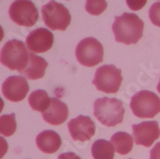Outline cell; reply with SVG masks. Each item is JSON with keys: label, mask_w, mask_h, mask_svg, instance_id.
<instances>
[{"label": "cell", "mask_w": 160, "mask_h": 159, "mask_svg": "<svg viewBox=\"0 0 160 159\" xmlns=\"http://www.w3.org/2000/svg\"><path fill=\"white\" fill-rule=\"evenodd\" d=\"M96 126L90 117L79 115L68 122V131L74 141H88L95 134Z\"/></svg>", "instance_id": "7c38bea8"}, {"label": "cell", "mask_w": 160, "mask_h": 159, "mask_svg": "<svg viewBox=\"0 0 160 159\" xmlns=\"http://www.w3.org/2000/svg\"><path fill=\"white\" fill-rule=\"evenodd\" d=\"M107 2L105 0L101 1H86L85 3V10L87 12L93 16H99L107 9Z\"/></svg>", "instance_id": "ffe728a7"}, {"label": "cell", "mask_w": 160, "mask_h": 159, "mask_svg": "<svg viewBox=\"0 0 160 159\" xmlns=\"http://www.w3.org/2000/svg\"><path fill=\"white\" fill-rule=\"evenodd\" d=\"M41 16L45 25L51 30L64 31L71 22L68 9L56 1H49L42 6Z\"/></svg>", "instance_id": "8992f818"}, {"label": "cell", "mask_w": 160, "mask_h": 159, "mask_svg": "<svg viewBox=\"0 0 160 159\" xmlns=\"http://www.w3.org/2000/svg\"><path fill=\"white\" fill-rule=\"evenodd\" d=\"M54 43V36L46 28H38L28 34L26 46L31 53H44L51 49Z\"/></svg>", "instance_id": "8fae6325"}, {"label": "cell", "mask_w": 160, "mask_h": 159, "mask_svg": "<svg viewBox=\"0 0 160 159\" xmlns=\"http://www.w3.org/2000/svg\"><path fill=\"white\" fill-rule=\"evenodd\" d=\"M58 159H81L80 156H78L74 152H63L58 156Z\"/></svg>", "instance_id": "603a6c76"}, {"label": "cell", "mask_w": 160, "mask_h": 159, "mask_svg": "<svg viewBox=\"0 0 160 159\" xmlns=\"http://www.w3.org/2000/svg\"><path fill=\"white\" fill-rule=\"evenodd\" d=\"M38 148L44 153H55L61 148L62 139L59 133L47 129L41 132L36 138Z\"/></svg>", "instance_id": "9a60e30c"}, {"label": "cell", "mask_w": 160, "mask_h": 159, "mask_svg": "<svg viewBox=\"0 0 160 159\" xmlns=\"http://www.w3.org/2000/svg\"><path fill=\"white\" fill-rule=\"evenodd\" d=\"M17 131V121L16 114H5L0 117V133L9 137L12 135Z\"/></svg>", "instance_id": "d6986e66"}, {"label": "cell", "mask_w": 160, "mask_h": 159, "mask_svg": "<svg viewBox=\"0 0 160 159\" xmlns=\"http://www.w3.org/2000/svg\"><path fill=\"white\" fill-rule=\"evenodd\" d=\"M114 151L112 144L105 139L95 141L91 147V154L94 159H113Z\"/></svg>", "instance_id": "ac0fdd59"}, {"label": "cell", "mask_w": 160, "mask_h": 159, "mask_svg": "<svg viewBox=\"0 0 160 159\" xmlns=\"http://www.w3.org/2000/svg\"><path fill=\"white\" fill-rule=\"evenodd\" d=\"M110 143L113 145L115 152L122 155L129 153L133 148L132 136L124 132H118L114 133L111 136Z\"/></svg>", "instance_id": "2e32d148"}, {"label": "cell", "mask_w": 160, "mask_h": 159, "mask_svg": "<svg viewBox=\"0 0 160 159\" xmlns=\"http://www.w3.org/2000/svg\"><path fill=\"white\" fill-rule=\"evenodd\" d=\"M112 31L117 42L126 45L135 44L143 36L144 22L135 13L124 12L120 17H115Z\"/></svg>", "instance_id": "6da1fadb"}, {"label": "cell", "mask_w": 160, "mask_h": 159, "mask_svg": "<svg viewBox=\"0 0 160 159\" xmlns=\"http://www.w3.org/2000/svg\"><path fill=\"white\" fill-rule=\"evenodd\" d=\"M122 81L121 69L112 64H106L96 70L92 83L99 91L114 94L119 90Z\"/></svg>", "instance_id": "5b68a950"}, {"label": "cell", "mask_w": 160, "mask_h": 159, "mask_svg": "<svg viewBox=\"0 0 160 159\" xmlns=\"http://www.w3.org/2000/svg\"><path fill=\"white\" fill-rule=\"evenodd\" d=\"M149 17L152 23L160 27V1L153 3L149 10Z\"/></svg>", "instance_id": "44dd1931"}, {"label": "cell", "mask_w": 160, "mask_h": 159, "mask_svg": "<svg viewBox=\"0 0 160 159\" xmlns=\"http://www.w3.org/2000/svg\"><path fill=\"white\" fill-rule=\"evenodd\" d=\"M129 107L138 118H153L160 112V98L152 91L141 90L132 96Z\"/></svg>", "instance_id": "277c9868"}, {"label": "cell", "mask_w": 160, "mask_h": 159, "mask_svg": "<svg viewBox=\"0 0 160 159\" xmlns=\"http://www.w3.org/2000/svg\"><path fill=\"white\" fill-rule=\"evenodd\" d=\"M157 91H158L159 94H160V79H159V82H158V83H157Z\"/></svg>", "instance_id": "d4e9b609"}, {"label": "cell", "mask_w": 160, "mask_h": 159, "mask_svg": "<svg viewBox=\"0 0 160 159\" xmlns=\"http://www.w3.org/2000/svg\"><path fill=\"white\" fill-rule=\"evenodd\" d=\"M68 117V107L65 103L58 98H51V104L48 109L42 113V118L45 122L53 126L62 125Z\"/></svg>", "instance_id": "4fadbf2b"}, {"label": "cell", "mask_w": 160, "mask_h": 159, "mask_svg": "<svg viewBox=\"0 0 160 159\" xmlns=\"http://www.w3.org/2000/svg\"><path fill=\"white\" fill-rule=\"evenodd\" d=\"M94 116L106 127H115L123 122L125 107L123 102L115 98L97 99L94 105Z\"/></svg>", "instance_id": "7a4b0ae2"}, {"label": "cell", "mask_w": 160, "mask_h": 159, "mask_svg": "<svg viewBox=\"0 0 160 159\" xmlns=\"http://www.w3.org/2000/svg\"><path fill=\"white\" fill-rule=\"evenodd\" d=\"M132 136L136 145L151 147L160 136V128L156 121H145L132 125Z\"/></svg>", "instance_id": "9c48e42d"}, {"label": "cell", "mask_w": 160, "mask_h": 159, "mask_svg": "<svg viewBox=\"0 0 160 159\" xmlns=\"http://www.w3.org/2000/svg\"><path fill=\"white\" fill-rule=\"evenodd\" d=\"M10 18L18 25L32 27L38 19V11L36 5L29 0L13 1L9 9Z\"/></svg>", "instance_id": "ba28073f"}, {"label": "cell", "mask_w": 160, "mask_h": 159, "mask_svg": "<svg viewBox=\"0 0 160 159\" xmlns=\"http://www.w3.org/2000/svg\"><path fill=\"white\" fill-rule=\"evenodd\" d=\"M150 159H160V142L152 149L150 153Z\"/></svg>", "instance_id": "7402d4cb"}, {"label": "cell", "mask_w": 160, "mask_h": 159, "mask_svg": "<svg viewBox=\"0 0 160 159\" xmlns=\"http://www.w3.org/2000/svg\"><path fill=\"white\" fill-rule=\"evenodd\" d=\"M28 102L34 110L44 113L50 107L51 98H49L48 93L45 90L38 89L30 94L28 98Z\"/></svg>", "instance_id": "e0dca14e"}, {"label": "cell", "mask_w": 160, "mask_h": 159, "mask_svg": "<svg viewBox=\"0 0 160 159\" xmlns=\"http://www.w3.org/2000/svg\"><path fill=\"white\" fill-rule=\"evenodd\" d=\"M29 53L25 43L18 39L7 41L0 52L1 63L10 70H24L29 62Z\"/></svg>", "instance_id": "3957f363"}, {"label": "cell", "mask_w": 160, "mask_h": 159, "mask_svg": "<svg viewBox=\"0 0 160 159\" xmlns=\"http://www.w3.org/2000/svg\"><path fill=\"white\" fill-rule=\"evenodd\" d=\"M1 89L7 100L17 103L25 99L29 91V84L23 76H10L2 83Z\"/></svg>", "instance_id": "30bf717a"}, {"label": "cell", "mask_w": 160, "mask_h": 159, "mask_svg": "<svg viewBox=\"0 0 160 159\" xmlns=\"http://www.w3.org/2000/svg\"><path fill=\"white\" fill-rule=\"evenodd\" d=\"M48 66V62L34 53L29 54V62L26 68L19 73L29 80H38L41 79L45 74V70Z\"/></svg>", "instance_id": "5bb4252c"}, {"label": "cell", "mask_w": 160, "mask_h": 159, "mask_svg": "<svg viewBox=\"0 0 160 159\" xmlns=\"http://www.w3.org/2000/svg\"><path fill=\"white\" fill-rule=\"evenodd\" d=\"M77 61L83 66L93 67L104 59V47L102 43L94 37L82 39L76 47Z\"/></svg>", "instance_id": "52a82bcc"}, {"label": "cell", "mask_w": 160, "mask_h": 159, "mask_svg": "<svg viewBox=\"0 0 160 159\" xmlns=\"http://www.w3.org/2000/svg\"><path fill=\"white\" fill-rule=\"evenodd\" d=\"M127 3H128V5L129 6V8H130V9L136 11V10L141 9L145 4H146V1H143V2H140V1H132V2L128 1Z\"/></svg>", "instance_id": "cb8c5ba5"}, {"label": "cell", "mask_w": 160, "mask_h": 159, "mask_svg": "<svg viewBox=\"0 0 160 159\" xmlns=\"http://www.w3.org/2000/svg\"><path fill=\"white\" fill-rule=\"evenodd\" d=\"M128 159H132V158H128Z\"/></svg>", "instance_id": "484cf974"}]
</instances>
